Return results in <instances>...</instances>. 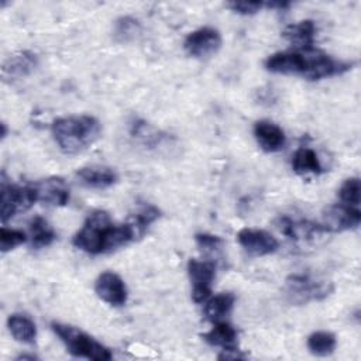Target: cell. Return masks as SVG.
Returning a JSON list of instances; mask_svg holds the SVG:
<instances>
[{
  "mask_svg": "<svg viewBox=\"0 0 361 361\" xmlns=\"http://www.w3.org/2000/svg\"><path fill=\"white\" fill-rule=\"evenodd\" d=\"M135 235L128 223L114 224L104 210H93L86 217L82 228L73 235L76 248L87 254H102L134 241Z\"/></svg>",
  "mask_w": 361,
  "mask_h": 361,
  "instance_id": "1",
  "label": "cell"
},
{
  "mask_svg": "<svg viewBox=\"0 0 361 361\" xmlns=\"http://www.w3.org/2000/svg\"><path fill=\"white\" fill-rule=\"evenodd\" d=\"M203 338L216 347H221L223 351L237 350V330L227 322H216L213 329L203 334Z\"/></svg>",
  "mask_w": 361,
  "mask_h": 361,
  "instance_id": "19",
  "label": "cell"
},
{
  "mask_svg": "<svg viewBox=\"0 0 361 361\" xmlns=\"http://www.w3.org/2000/svg\"><path fill=\"white\" fill-rule=\"evenodd\" d=\"M37 199V192L32 186H17V185H1V221L6 223L17 213L28 210Z\"/></svg>",
  "mask_w": 361,
  "mask_h": 361,
  "instance_id": "7",
  "label": "cell"
},
{
  "mask_svg": "<svg viewBox=\"0 0 361 361\" xmlns=\"http://www.w3.org/2000/svg\"><path fill=\"white\" fill-rule=\"evenodd\" d=\"M25 240H27V235L21 230L7 228V227L0 228V250H1V252L16 248L17 245L25 243Z\"/></svg>",
  "mask_w": 361,
  "mask_h": 361,
  "instance_id": "28",
  "label": "cell"
},
{
  "mask_svg": "<svg viewBox=\"0 0 361 361\" xmlns=\"http://www.w3.org/2000/svg\"><path fill=\"white\" fill-rule=\"evenodd\" d=\"M333 292L331 282L313 278L307 274H293L285 281L286 299L293 305H305L313 300H323Z\"/></svg>",
  "mask_w": 361,
  "mask_h": 361,
  "instance_id": "4",
  "label": "cell"
},
{
  "mask_svg": "<svg viewBox=\"0 0 361 361\" xmlns=\"http://www.w3.org/2000/svg\"><path fill=\"white\" fill-rule=\"evenodd\" d=\"M292 169L299 175L313 173L319 175L323 172V166L317 154L309 147H300L292 157Z\"/></svg>",
  "mask_w": 361,
  "mask_h": 361,
  "instance_id": "21",
  "label": "cell"
},
{
  "mask_svg": "<svg viewBox=\"0 0 361 361\" xmlns=\"http://www.w3.org/2000/svg\"><path fill=\"white\" fill-rule=\"evenodd\" d=\"M237 240L240 245L250 254L261 257L268 255L276 251L278 240L265 230L257 228H243L237 234Z\"/></svg>",
  "mask_w": 361,
  "mask_h": 361,
  "instance_id": "11",
  "label": "cell"
},
{
  "mask_svg": "<svg viewBox=\"0 0 361 361\" xmlns=\"http://www.w3.org/2000/svg\"><path fill=\"white\" fill-rule=\"evenodd\" d=\"M141 32V25L138 23V20L133 18V17H120L116 23H114V38L118 42H128L135 39Z\"/></svg>",
  "mask_w": 361,
  "mask_h": 361,
  "instance_id": "26",
  "label": "cell"
},
{
  "mask_svg": "<svg viewBox=\"0 0 361 361\" xmlns=\"http://www.w3.org/2000/svg\"><path fill=\"white\" fill-rule=\"evenodd\" d=\"M196 244L199 245V248L204 252H214L217 250H220V247L223 245V241L220 237L213 235V234H206V233H199L195 235Z\"/></svg>",
  "mask_w": 361,
  "mask_h": 361,
  "instance_id": "29",
  "label": "cell"
},
{
  "mask_svg": "<svg viewBox=\"0 0 361 361\" xmlns=\"http://www.w3.org/2000/svg\"><path fill=\"white\" fill-rule=\"evenodd\" d=\"M54 333L66 345L68 351L76 357H85L94 361H109L113 354L107 347L96 341L93 337L75 326L54 322L51 323Z\"/></svg>",
  "mask_w": 361,
  "mask_h": 361,
  "instance_id": "3",
  "label": "cell"
},
{
  "mask_svg": "<svg viewBox=\"0 0 361 361\" xmlns=\"http://www.w3.org/2000/svg\"><path fill=\"white\" fill-rule=\"evenodd\" d=\"M221 47V35L216 28L202 27L190 32L183 42L185 51L195 58H209Z\"/></svg>",
  "mask_w": 361,
  "mask_h": 361,
  "instance_id": "9",
  "label": "cell"
},
{
  "mask_svg": "<svg viewBox=\"0 0 361 361\" xmlns=\"http://www.w3.org/2000/svg\"><path fill=\"white\" fill-rule=\"evenodd\" d=\"M337 344L336 336L330 331H314L307 338V348L312 354L324 357L334 351Z\"/></svg>",
  "mask_w": 361,
  "mask_h": 361,
  "instance_id": "25",
  "label": "cell"
},
{
  "mask_svg": "<svg viewBox=\"0 0 361 361\" xmlns=\"http://www.w3.org/2000/svg\"><path fill=\"white\" fill-rule=\"evenodd\" d=\"M38 63V58L35 54L30 51H20L10 55L1 68L3 79H21L30 75Z\"/></svg>",
  "mask_w": 361,
  "mask_h": 361,
  "instance_id": "17",
  "label": "cell"
},
{
  "mask_svg": "<svg viewBox=\"0 0 361 361\" xmlns=\"http://www.w3.org/2000/svg\"><path fill=\"white\" fill-rule=\"evenodd\" d=\"M76 178L79 182L92 189H106L114 185L118 179L117 172L110 166H102V165H90L83 166L76 172Z\"/></svg>",
  "mask_w": 361,
  "mask_h": 361,
  "instance_id": "16",
  "label": "cell"
},
{
  "mask_svg": "<svg viewBox=\"0 0 361 361\" xmlns=\"http://www.w3.org/2000/svg\"><path fill=\"white\" fill-rule=\"evenodd\" d=\"M1 128H3V133H1V137H3V138H4V137H6V134H7V130H6V124H4V123H3V124H1Z\"/></svg>",
  "mask_w": 361,
  "mask_h": 361,
  "instance_id": "31",
  "label": "cell"
},
{
  "mask_svg": "<svg viewBox=\"0 0 361 361\" xmlns=\"http://www.w3.org/2000/svg\"><path fill=\"white\" fill-rule=\"evenodd\" d=\"M30 237H31L32 247L42 248V247L51 245L56 235L54 228L48 224V221L38 216V217H34V220L30 224Z\"/></svg>",
  "mask_w": 361,
  "mask_h": 361,
  "instance_id": "24",
  "label": "cell"
},
{
  "mask_svg": "<svg viewBox=\"0 0 361 361\" xmlns=\"http://www.w3.org/2000/svg\"><path fill=\"white\" fill-rule=\"evenodd\" d=\"M282 35L296 48V51H309L313 49L316 25L312 20H302L299 23L288 25L283 30Z\"/></svg>",
  "mask_w": 361,
  "mask_h": 361,
  "instance_id": "18",
  "label": "cell"
},
{
  "mask_svg": "<svg viewBox=\"0 0 361 361\" xmlns=\"http://www.w3.org/2000/svg\"><path fill=\"white\" fill-rule=\"evenodd\" d=\"M360 190H361V186H360V179L358 178L345 179L344 183L341 185L340 190H338L340 200L344 204L357 207L358 203H360Z\"/></svg>",
  "mask_w": 361,
  "mask_h": 361,
  "instance_id": "27",
  "label": "cell"
},
{
  "mask_svg": "<svg viewBox=\"0 0 361 361\" xmlns=\"http://www.w3.org/2000/svg\"><path fill=\"white\" fill-rule=\"evenodd\" d=\"M254 137L258 145L267 152L279 151L286 142L283 130L269 120H259L254 124Z\"/></svg>",
  "mask_w": 361,
  "mask_h": 361,
  "instance_id": "15",
  "label": "cell"
},
{
  "mask_svg": "<svg viewBox=\"0 0 361 361\" xmlns=\"http://www.w3.org/2000/svg\"><path fill=\"white\" fill-rule=\"evenodd\" d=\"M188 274L192 288V299L196 303H204L212 293V282L216 276V265L212 261H199L189 259L188 262Z\"/></svg>",
  "mask_w": 361,
  "mask_h": 361,
  "instance_id": "8",
  "label": "cell"
},
{
  "mask_svg": "<svg viewBox=\"0 0 361 361\" xmlns=\"http://www.w3.org/2000/svg\"><path fill=\"white\" fill-rule=\"evenodd\" d=\"M37 199L47 206L59 207L69 202V186L62 178L51 176L34 183Z\"/></svg>",
  "mask_w": 361,
  "mask_h": 361,
  "instance_id": "13",
  "label": "cell"
},
{
  "mask_svg": "<svg viewBox=\"0 0 361 361\" xmlns=\"http://www.w3.org/2000/svg\"><path fill=\"white\" fill-rule=\"evenodd\" d=\"M264 6H265V3H261V1H231V3H227L228 8H231L234 13H238V14H243V16L255 14Z\"/></svg>",
  "mask_w": 361,
  "mask_h": 361,
  "instance_id": "30",
  "label": "cell"
},
{
  "mask_svg": "<svg viewBox=\"0 0 361 361\" xmlns=\"http://www.w3.org/2000/svg\"><path fill=\"white\" fill-rule=\"evenodd\" d=\"M161 212L152 206V204H142L140 206L135 213H133L128 219V224L131 226L135 240L142 237L144 233L147 231V228L149 227V224H152L157 219H159Z\"/></svg>",
  "mask_w": 361,
  "mask_h": 361,
  "instance_id": "23",
  "label": "cell"
},
{
  "mask_svg": "<svg viewBox=\"0 0 361 361\" xmlns=\"http://www.w3.org/2000/svg\"><path fill=\"white\" fill-rule=\"evenodd\" d=\"M235 298L230 292L219 293L204 302V316L212 322H220L233 310Z\"/></svg>",
  "mask_w": 361,
  "mask_h": 361,
  "instance_id": "20",
  "label": "cell"
},
{
  "mask_svg": "<svg viewBox=\"0 0 361 361\" xmlns=\"http://www.w3.org/2000/svg\"><path fill=\"white\" fill-rule=\"evenodd\" d=\"M267 71L282 75H303L305 54L300 51H286L269 55L265 59Z\"/></svg>",
  "mask_w": 361,
  "mask_h": 361,
  "instance_id": "14",
  "label": "cell"
},
{
  "mask_svg": "<svg viewBox=\"0 0 361 361\" xmlns=\"http://www.w3.org/2000/svg\"><path fill=\"white\" fill-rule=\"evenodd\" d=\"M7 326H8L11 336L17 341L30 344L37 337V327L28 316L18 314V313L10 314V317L7 319Z\"/></svg>",
  "mask_w": 361,
  "mask_h": 361,
  "instance_id": "22",
  "label": "cell"
},
{
  "mask_svg": "<svg viewBox=\"0 0 361 361\" xmlns=\"http://www.w3.org/2000/svg\"><path fill=\"white\" fill-rule=\"evenodd\" d=\"M275 224L288 240L298 245H317L330 233L323 224L290 216H279Z\"/></svg>",
  "mask_w": 361,
  "mask_h": 361,
  "instance_id": "5",
  "label": "cell"
},
{
  "mask_svg": "<svg viewBox=\"0 0 361 361\" xmlns=\"http://www.w3.org/2000/svg\"><path fill=\"white\" fill-rule=\"evenodd\" d=\"M96 295L111 306H123L127 302L128 292L124 281L114 272L100 274L94 282Z\"/></svg>",
  "mask_w": 361,
  "mask_h": 361,
  "instance_id": "10",
  "label": "cell"
},
{
  "mask_svg": "<svg viewBox=\"0 0 361 361\" xmlns=\"http://www.w3.org/2000/svg\"><path fill=\"white\" fill-rule=\"evenodd\" d=\"M302 52L305 54V71L302 76H305L309 80H319V79L341 75L348 69H351L353 66V63L337 61L320 51L309 49Z\"/></svg>",
  "mask_w": 361,
  "mask_h": 361,
  "instance_id": "6",
  "label": "cell"
},
{
  "mask_svg": "<svg viewBox=\"0 0 361 361\" xmlns=\"http://www.w3.org/2000/svg\"><path fill=\"white\" fill-rule=\"evenodd\" d=\"M51 133L65 154H76L92 145L102 134V124L93 116H69L56 118Z\"/></svg>",
  "mask_w": 361,
  "mask_h": 361,
  "instance_id": "2",
  "label": "cell"
},
{
  "mask_svg": "<svg viewBox=\"0 0 361 361\" xmlns=\"http://www.w3.org/2000/svg\"><path fill=\"white\" fill-rule=\"evenodd\" d=\"M324 223L323 226L331 231H344L350 228H355L361 221V212L348 204H334L326 209L323 214Z\"/></svg>",
  "mask_w": 361,
  "mask_h": 361,
  "instance_id": "12",
  "label": "cell"
}]
</instances>
